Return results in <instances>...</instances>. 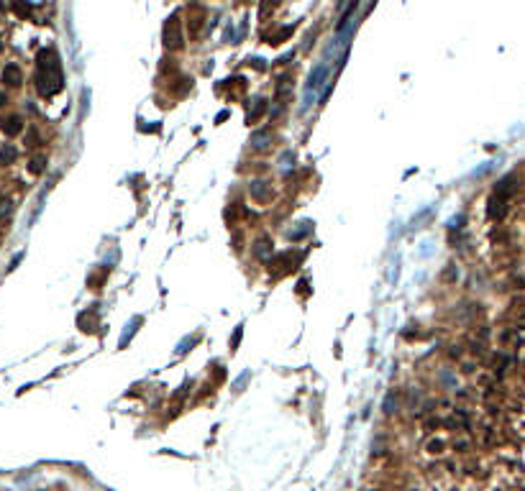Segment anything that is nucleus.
Masks as SVG:
<instances>
[{
  "label": "nucleus",
  "instance_id": "nucleus-12",
  "mask_svg": "<svg viewBox=\"0 0 525 491\" xmlns=\"http://www.w3.org/2000/svg\"><path fill=\"white\" fill-rule=\"evenodd\" d=\"M269 254V243L264 240V243H259V248H256V256H267Z\"/></svg>",
  "mask_w": 525,
  "mask_h": 491
},
{
  "label": "nucleus",
  "instance_id": "nucleus-10",
  "mask_svg": "<svg viewBox=\"0 0 525 491\" xmlns=\"http://www.w3.org/2000/svg\"><path fill=\"white\" fill-rule=\"evenodd\" d=\"M44 164H47V159H44V156H39V159H34V162H31V166H29V169H31L34 174H41V172H44Z\"/></svg>",
  "mask_w": 525,
  "mask_h": 491
},
{
  "label": "nucleus",
  "instance_id": "nucleus-1",
  "mask_svg": "<svg viewBox=\"0 0 525 491\" xmlns=\"http://www.w3.org/2000/svg\"><path fill=\"white\" fill-rule=\"evenodd\" d=\"M39 74H36V90L49 98L62 87V72H59V54L54 49H41L36 56Z\"/></svg>",
  "mask_w": 525,
  "mask_h": 491
},
{
  "label": "nucleus",
  "instance_id": "nucleus-14",
  "mask_svg": "<svg viewBox=\"0 0 525 491\" xmlns=\"http://www.w3.org/2000/svg\"><path fill=\"white\" fill-rule=\"evenodd\" d=\"M6 102H8V98H6V95H3V92H0V108H3V105H6Z\"/></svg>",
  "mask_w": 525,
  "mask_h": 491
},
{
  "label": "nucleus",
  "instance_id": "nucleus-3",
  "mask_svg": "<svg viewBox=\"0 0 525 491\" xmlns=\"http://www.w3.org/2000/svg\"><path fill=\"white\" fill-rule=\"evenodd\" d=\"M0 128H3L6 136H16V133L24 130V120H21L18 116H8V118L0 120Z\"/></svg>",
  "mask_w": 525,
  "mask_h": 491
},
{
  "label": "nucleus",
  "instance_id": "nucleus-2",
  "mask_svg": "<svg viewBox=\"0 0 525 491\" xmlns=\"http://www.w3.org/2000/svg\"><path fill=\"white\" fill-rule=\"evenodd\" d=\"M174 26H177V18H169V24L164 26V44H167V49L182 46V34H174Z\"/></svg>",
  "mask_w": 525,
  "mask_h": 491
},
{
  "label": "nucleus",
  "instance_id": "nucleus-11",
  "mask_svg": "<svg viewBox=\"0 0 525 491\" xmlns=\"http://www.w3.org/2000/svg\"><path fill=\"white\" fill-rule=\"evenodd\" d=\"M8 215H11V200L3 197V200H0V220H6Z\"/></svg>",
  "mask_w": 525,
  "mask_h": 491
},
{
  "label": "nucleus",
  "instance_id": "nucleus-6",
  "mask_svg": "<svg viewBox=\"0 0 525 491\" xmlns=\"http://www.w3.org/2000/svg\"><path fill=\"white\" fill-rule=\"evenodd\" d=\"M487 215L489 218H502V215H505V200H502V197H492L489 200V208H487Z\"/></svg>",
  "mask_w": 525,
  "mask_h": 491
},
{
  "label": "nucleus",
  "instance_id": "nucleus-13",
  "mask_svg": "<svg viewBox=\"0 0 525 491\" xmlns=\"http://www.w3.org/2000/svg\"><path fill=\"white\" fill-rule=\"evenodd\" d=\"M16 10H18V13H29L31 8H29V6H16Z\"/></svg>",
  "mask_w": 525,
  "mask_h": 491
},
{
  "label": "nucleus",
  "instance_id": "nucleus-5",
  "mask_svg": "<svg viewBox=\"0 0 525 491\" xmlns=\"http://www.w3.org/2000/svg\"><path fill=\"white\" fill-rule=\"evenodd\" d=\"M3 82L11 84V87H18L21 84V70L16 64H6V70H3Z\"/></svg>",
  "mask_w": 525,
  "mask_h": 491
},
{
  "label": "nucleus",
  "instance_id": "nucleus-9",
  "mask_svg": "<svg viewBox=\"0 0 525 491\" xmlns=\"http://www.w3.org/2000/svg\"><path fill=\"white\" fill-rule=\"evenodd\" d=\"M256 102H259V105H256V108L251 110V113H249V123H254V120H256V116H261V113H264V108H267V102H264V100H256Z\"/></svg>",
  "mask_w": 525,
  "mask_h": 491
},
{
  "label": "nucleus",
  "instance_id": "nucleus-4",
  "mask_svg": "<svg viewBox=\"0 0 525 491\" xmlns=\"http://www.w3.org/2000/svg\"><path fill=\"white\" fill-rule=\"evenodd\" d=\"M320 77L325 80V66H323V64H320V66H315L313 74L308 77V87H305V90H308V98H313V92L320 87Z\"/></svg>",
  "mask_w": 525,
  "mask_h": 491
},
{
  "label": "nucleus",
  "instance_id": "nucleus-8",
  "mask_svg": "<svg viewBox=\"0 0 525 491\" xmlns=\"http://www.w3.org/2000/svg\"><path fill=\"white\" fill-rule=\"evenodd\" d=\"M16 156H18V151H16L11 144L0 148V162H3V164H11V162H16Z\"/></svg>",
  "mask_w": 525,
  "mask_h": 491
},
{
  "label": "nucleus",
  "instance_id": "nucleus-7",
  "mask_svg": "<svg viewBox=\"0 0 525 491\" xmlns=\"http://www.w3.org/2000/svg\"><path fill=\"white\" fill-rule=\"evenodd\" d=\"M512 190H515V180H512V176H505V180H502V182L497 184V190H494V197H502V200H505V197H507Z\"/></svg>",
  "mask_w": 525,
  "mask_h": 491
}]
</instances>
